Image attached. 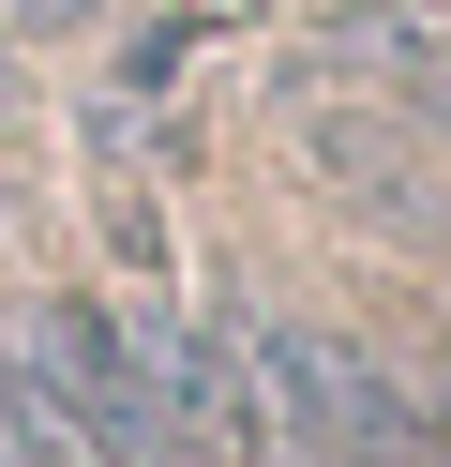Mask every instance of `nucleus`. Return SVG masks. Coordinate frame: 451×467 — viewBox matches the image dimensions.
I'll use <instances>...</instances> for the list:
<instances>
[{
	"mask_svg": "<svg viewBox=\"0 0 451 467\" xmlns=\"http://www.w3.org/2000/svg\"><path fill=\"white\" fill-rule=\"evenodd\" d=\"M256 392H271V437L286 467H436V407L376 362V347L316 332V317H256Z\"/></svg>",
	"mask_w": 451,
	"mask_h": 467,
	"instance_id": "f257e3e1",
	"label": "nucleus"
},
{
	"mask_svg": "<svg viewBox=\"0 0 451 467\" xmlns=\"http://www.w3.org/2000/svg\"><path fill=\"white\" fill-rule=\"evenodd\" d=\"M136 362H150V467H286L256 392V347L196 302H150L136 317Z\"/></svg>",
	"mask_w": 451,
	"mask_h": 467,
	"instance_id": "f03ea898",
	"label": "nucleus"
},
{
	"mask_svg": "<svg viewBox=\"0 0 451 467\" xmlns=\"http://www.w3.org/2000/svg\"><path fill=\"white\" fill-rule=\"evenodd\" d=\"M30 347H46L60 392H76L90 467H150V362H136V317H106V302H30Z\"/></svg>",
	"mask_w": 451,
	"mask_h": 467,
	"instance_id": "7ed1b4c3",
	"label": "nucleus"
},
{
	"mask_svg": "<svg viewBox=\"0 0 451 467\" xmlns=\"http://www.w3.org/2000/svg\"><path fill=\"white\" fill-rule=\"evenodd\" d=\"M180 61H196V16H150V31L120 46L106 76H120V106H166V91H180Z\"/></svg>",
	"mask_w": 451,
	"mask_h": 467,
	"instance_id": "20e7f679",
	"label": "nucleus"
},
{
	"mask_svg": "<svg viewBox=\"0 0 451 467\" xmlns=\"http://www.w3.org/2000/svg\"><path fill=\"white\" fill-rule=\"evenodd\" d=\"M0 16H15L30 46H60V31H90V16H106V0H0Z\"/></svg>",
	"mask_w": 451,
	"mask_h": 467,
	"instance_id": "39448f33",
	"label": "nucleus"
},
{
	"mask_svg": "<svg viewBox=\"0 0 451 467\" xmlns=\"http://www.w3.org/2000/svg\"><path fill=\"white\" fill-rule=\"evenodd\" d=\"M421 407H436V437H451V347H436V392H421Z\"/></svg>",
	"mask_w": 451,
	"mask_h": 467,
	"instance_id": "423d86ee",
	"label": "nucleus"
},
{
	"mask_svg": "<svg viewBox=\"0 0 451 467\" xmlns=\"http://www.w3.org/2000/svg\"><path fill=\"white\" fill-rule=\"evenodd\" d=\"M180 16H241V0H180Z\"/></svg>",
	"mask_w": 451,
	"mask_h": 467,
	"instance_id": "0eeeda50",
	"label": "nucleus"
}]
</instances>
